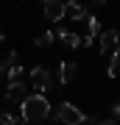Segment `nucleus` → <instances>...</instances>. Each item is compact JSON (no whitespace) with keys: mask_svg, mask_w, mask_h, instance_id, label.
Instances as JSON below:
<instances>
[{"mask_svg":"<svg viewBox=\"0 0 120 125\" xmlns=\"http://www.w3.org/2000/svg\"><path fill=\"white\" fill-rule=\"evenodd\" d=\"M120 45V33L115 31V28H112V31H103L101 33V53L106 56V53H112V50H115Z\"/></svg>","mask_w":120,"mask_h":125,"instance_id":"423d86ee","label":"nucleus"},{"mask_svg":"<svg viewBox=\"0 0 120 125\" xmlns=\"http://www.w3.org/2000/svg\"><path fill=\"white\" fill-rule=\"evenodd\" d=\"M50 103L45 94H28L25 100H22V106H20V114H22V120L25 122H42V120H48L50 117Z\"/></svg>","mask_w":120,"mask_h":125,"instance_id":"f257e3e1","label":"nucleus"},{"mask_svg":"<svg viewBox=\"0 0 120 125\" xmlns=\"http://www.w3.org/2000/svg\"><path fill=\"white\" fill-rule=\"evenodd\" d=\"M31 86L36 89V94H45L48 89H53V75H50V70L45 64H36L31 70Z\"/></svg>","mask_w":120,"mask_h":125,"instance_id":"7ed1b4c3","label":"nucleus"},{"mask_svg":"<svg viewBox=\"0 0 120 125\" xmlns=\"http://www.w3.org/2000/svg\"><path fill=\"white\" fill-rule=\"evenodd\" d=\"M53 39H56L53 31H42V33L34 39V45H36V47H50V45H53Z\"/></svg>","mask_w":120,"mask_h":125,"instance_id":"ddd939ff","label":"nucleus"},{"mask_svg":"<svg viewBox=\"0 0 120 125\" xmlns=\"http://www.w3.org/2000/svg\"><path fill=\"white\" fill-rule=\"evenodd\" d=\"M53 36H59V39H62L67 47H73V50H76V47H81V36H78V33H73V31H67V28H59Z\"/></svg>","mask_w":120,"mask_h":125,"instance_id":"9d476101","label":"nucleus"},{"mask_svg":"<svg viewBox=\"0 0 120 125\" xmlns=\"http://www.w3.org/2000/svg\"><path fill=\"white\" fill-rule=\"evenodd\" d=\"M42 14L50 20V22H59V20H64V3L62 0H45Z\"/></svg>","mask_w":120,"mask_h":125,"instance_id":"39448f33","label":"nucleus"},{"mask_svg":"<svg viewBox=\"0 0 120 125\" xmlns=\"http://www.w3.org/2000/svg\"><path fill=\"white\" fill-rule=\"evenodd\" d=\"M87 22V33L81 36V45H92V39H95V33H98V28H101V20L98 17H92V14H89V17L84 20Z\"/></svg>","mask_w":120,"mask_h":125,"instance_id":"6e6552de","label":"nucleus"},{"mask_svg":"<svg viewBox=\"0 0 120 125\" xmlns=\"http://www.w3.org/2000/svg\"><path fill=\"white\" fill-rule=\"evenodd\" d=\"M76 67H78L76 61H62V64H59V83H62V86L76 78Z\"/></svg>","mask_w":120,"mask_h":125,"instance_id":"1a4fd4ad","label":"nucleus"},{"mask_svg":"<svg viewBox=\"0 0 120 125\" xmlns=\"http://www.w3.org/2000/svg\"><path fill=\"white\" fill-rule=\"evenodd\" d=\"M6 75H9V83L11 81H22V64H11V67L6 70Z\"/></svg>","mask_w":120,"mask_h":125,"instance_id":"4468645a","label":"nucleus"},{"mask_svg":"<svg viewBox=\"0 0 120 125\" xmlns=\"http://www.w3.org/2000/svg\"><path fill=\"white\" fill-rule=\"evenodd\" d=\"M112 114H115V117H120V100L115 103V106H112Z\"/></svg>","mask_w":120,"mask_h":125,"instance_id":"2eb2a0df","label":"nucleus"},{"mask_svg":"<svg viewBox=\"0 0 120 125\" xmlns=\"http://www.w3.org/2000/svg\"><path fill=\"white\" fill-rule=\"evenodd\" d=\"M28 97V89H25V83L22 81H11L9 86H6V100L14 103V106H22V100Z\"/></svg>","mask_w":120,"mask_h":125,"instance_id":"20e7f679","label":"nucleus"},{"mask_svg":"<svg viewBox=\"0 0 120 125\" xmlns=\"http://www.w3.org/2000/svg\"><path fill=\"white\" fill-rule=\"evenodd\" d=\"M64 17L76 20V22H84V20L89 17V11H87L81 3H64Z\"/></svg>","mask_w":120,"mask_h":125,"instance_id":"0eeeda50","label":"nucleus"},{"mask_svg":"<svg viewBox=\"0 0 120 125\" xmlns=\"http://www.w3.org/2000/svg\"><path fill=\"white\" fill-rule=\"evenodd\" d=\"M0 125H25L20 111H0Z\"/></svg>","mask_w":120,"mask_h":125,"instance_id":"f8f14e48","label":"nucleus"},{"mask_svg":"<svg viewBox=\"0 0 120 125\" xmlns=\"http://www.w3.org/2000/svg\"><path fill=\"white\" fill-rule=\"evenodd\" d=\"M0 42H3V33H0Z\"/></svg>","mask_w":120,"mask_h":125,"instance_id":"f3484780","label":"nucleus"},{"mask_svg":"<svg viewBox=\"0 0 120 125\" xmlns=\"http://www.w3.org/2000/svg\"><path fill=\"white\" fill-rule=\"evenodd\" d=\"M98 125H115V122H112V120H101Z\"/></svg>","mask_w":120,"mask_h":125,"instance_id":"dca6fc26","label":"nucleus"},{"mask_svg":"<svg viewBox=\"0 0 120 125\" xmlns=\"http://www.w3.org/2000/svg\"><path fill=\"white\" fill-rule=\"evenodd\" d=\"M106 75L109 78H117L120 75V45L112 50V61H109V67H106Z\"/></svg>","mask_w":120,"mask_h":125,"instance_id":"9b49d317","label":"nucleus"},{"mask_svg":"<svg viewBox=\"0 0 120 125\" xmlns=\"http://www.w3.org/2000/svg\"><path fill=\"white\" fill-rule=\"evenodd\" d=\"M50 120H59V122H64V125H84L87 122V114L81 111L78 106H73V103H59V108L56 111H50Z\"/></svg>","mask_w":120,"mask_h":125,"instance_id":"f03ea898","label":"nucleus"}]
</instances>
